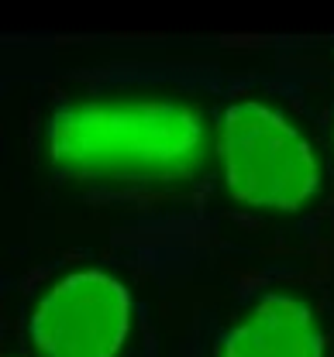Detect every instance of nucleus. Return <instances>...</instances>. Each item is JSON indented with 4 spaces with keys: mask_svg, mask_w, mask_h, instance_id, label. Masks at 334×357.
<instances>
[{
    "mask_svg": "<svg viewBox=\"0 0 334 357\" xmlns=\"http://www.w3.org/2000/svg\"><path fill=\"white\" fill-rule=\"evenodd\" d=\"M52 169L80 182L176 185L210 165V117L166 89H96L52 110Z\"/></svg>",
    "mask_w": 334,
    "mask_h": 357,
    "instance_id": "1",
    "label": "nucleus"
},
{
    "mask_svg": "<svg viewBox=\"0 0 334 357\" xmlns=\"http://www.w3.org/2000/svg\"><path fill=\"white\" fill-rule=\"evenodd\" d=\"M131 326V289L107 268H76L38 296L28 337L35 357H121Z\"/></svg>",
    "mask_w": 334,
    "mask_h": 357,
    "instance_id": "3",
    "label": "nucleus"
},
{
    "mask_svg": "<svg viewBox=\"0 0 334 357\" xmlns=\"http://www.w3.org/2000/svg\"><path fill=\"white\" fill-rule=\"evenodd\" d=\"M331 151H334V124H331Z\"/></svg>",
    "mask_w": 334,
    "mask_h": 357,
    "instance_id": "5",
    "label": "nucleus"
},
{
    "mask_svg": "<svg viewBox=\"0 0 334 357\" xmlns=\"http://www.w3.org/2000/svg\"><path fill=\"white\" fill-rule=\"evenodd\" d=\"M210 165L224 192L259 213H296L324 185V151L273 96L248 93L210 117Z\"/></svg>",
    "mask_w": 334,
    "mask_h": 357,
    "instance_id": "2",
    "label": "nucleus"
},
{
    "mask_svg": "<svg viewBox=\"0 0 334 357\" xmlns=\"http://www.w3.org/2000/svg\"><path fill=\"white\" fill-rule=\"evenodd\" d=\"M217 357H328V340L307 299L273 292L224 333Z\"/></svg>",
    "mask_w": 334,
    "mask_h": 357,
    "instance_id": "4",
    "label": "nucleus"
}]
</instances>
